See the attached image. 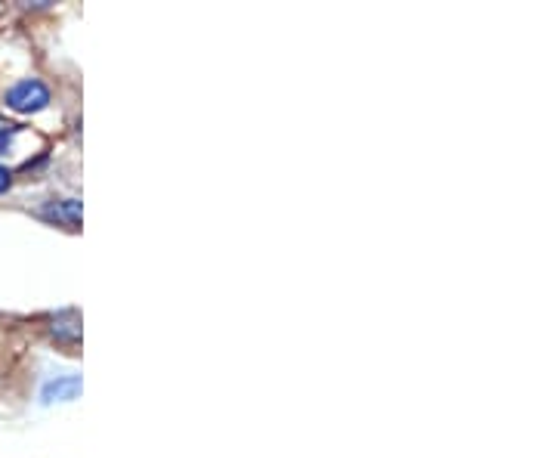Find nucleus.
Instances as JSON below:
<instances>
[{
  "instance_id": "obj_1",
  "label": "nucleus",
  "mask_w": 556,
  "mask_h": 458,
  "mask_svg": "<svg viewBox=\"0 0 556 458\" xmlns=\"http://www.w3.org/2000/svg\"><path fill=\"white\" fill-rule=\"evenodd\" d=\"M47 103H50V90H47V84L38 81V78H25V81L13 84V87L7 90V106H10L13 112H19V115L41 112V109H47Z\"/></svg>"
},
{
  "instance_id": "obj_3",
  "label": "nucleus",
  "mask_w": 556,
  "mask_h": 458,
  "mask_svg": "<svg viewBox=\"0 0 556 458\" xmlns=\"http://www.w3.org/2000/svg\"><path fill=\"white\" fill-rule=\"evenodd\" d=\"M81 394V378L78 375H65V378H56L44 387V400L53 403V400H75Z\"/></svg>"
},
{
  "instance_id": "obj_2",
  "label": "nucleus",
  "mask_w": 556,
  "mask_h": 458,
  "mask_svg": "<svg viewBox=\"0 0 556 458\" xmlns=\"http://www.w3.org/2000/svg\"><path fill=\"white\" fill-rule=\"evenodd\" d=\"M41 217L59 223V226H68L75 229L81 223V202L78 199H59V202H47L41 208Z\"/></svg>"
},
{
  "instance_id": "obj_6",
  "label": "nucleus",
  "mask_w": 556,
  "mask_h": 458,
  "mask_svg": "<svg viewBox=\"0 0 556 458\" xmlns=\"http://www.w3.org/2000/svg\"><path fill=\"white\" fill-rule=\"evenodd\" d=\"M10 186H13V174H10V171H7L4 165H0V195H4V192H7Z\"/></svg>"
},
{
  "instance_id": "obj_4",
  "label": "nucleus",
  "mask_w": 556,
  "mask_h": 458,
  "mask_svg": "<svg viewBox=\"0 0 556 458\" xmlns=\"http://www.w3.org/2000/svg\"><path fill=\"white\" fill-rule=\"evenodd\" d=\"M53 332H56V338H62V341H78L81 338V322H78V313H62L56 322H53Z\"/></svg>"
},
{
  "instance_id": "obj_5",
  "label": "nucleus",
  "mask_w": 556,
  "mask_h": 458,
  "mask_svg": "<svg viewBox=\"0 0 556 458\" xmlns=\"http://www.w3.org/2000/svg\"><path fill=\"white\" fill-rule=\"evenodd\" d=\"M13 134H16V127H13V124H7V127H0V152H4V149L10 146Z\"/></svg>"
}]
</instances>
